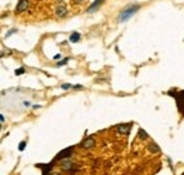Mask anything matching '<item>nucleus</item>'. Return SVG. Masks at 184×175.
Segmentation results:
<instances>
[{"label": "nucleus", "instance_id": "obj_1", "mask_svg": "<svg viewBox=\"0 0 184 175\" xmlns=\"http://www.w3.org/2000/svg\"><path fill=\"white\" fill-rule=\"evenodd\" d=\"M139 9H140V6H139V4H136V3L132 4V6H127L123 12H121L119 17H118V21H119V23H125V21L130 19V17H132V16H133V14L139 10Z\"/></svg>", "mask_w": 184, "mask_h": 175}, {"label": "nucleus", "instance_id": "obj_2", "mask_svg": "<svg viewBox=\"0 0 184 175\" xmlns=\"http://www.w3.org/2000/svg\"><path fill=\"white\" fill-rule=\"evenodd\" d=\"M172 96H174V94H172ZM174 97H176V101H177L178 110H180V112L184 115V91L177 93V96H174Z\"/></svg>", "mask_w": 184, "mask_h": 175}, {"label": "nucleus", "instance_id": "obj_3", "mask_svg": "<svg viewBox=\"0 0 184 175\" xmlns=\"http://www.w3.org/2000/svg\"><path fill=\"white\" fill-rule=\"evenodd\" d=\"M81 145H82V148H85V149H91L95 147V140H94L92 137H88V138L84 140Z\"/></svg>", "mask_w": 184, "mask_h": 175}, {"label": "nucleus", "instance_id": "obj_4", "mask_svg": "<svg viewBox=\"0 0 184 175\" xmlns=\"http://www.w3.org/2000/svg\"><path fill=\"white\" fill-rule=\"evenodd\" d=\"M27 9H28V0H19V4L16 7V12L21 13V12H24Z\"/></svg>", "mask_w": 184, "mask_h": 175}, {"label": "nucleus", "instance_id": "obj_5", "mask_svg": "<svg viewBox=\"0 0 184 175\" xmlns=\"http://www.w3.org/2000/svg\"><path fill=\"white\" fill-rule=\"evenodd\" d=\"M72 155V148H68L65 149V151H61L57 157H55V160H60V158H64V160H70V157Z\"/></svg>", "mask_w": 184, "mask_h": 175}, {"label": "nucleus", "instance_id": "obj_6", "mask_svg": "<svg viewBox=\"0 0 184 175\" xmlns=\"http://www.w3.org/2000/svg\"><path fill=\"white\" fill-rule=\"evenodd\" d=\"M130 127H132V124H119V125L116 127V130L119 131L121 134H129Z\"/></svg>", "mask_w": 184, "mask_h": 175}, {"label": "nucleus", "instance_id": "obj_7", "mask_svg": "<svg viewBox=\"0 0 184 175\" xmlns=\"http://www.w3.org/2000/svg\"><path fill=\"white\" fill-rule=\"evenodd\" d=\"M103 1H105V0H95V1H94V3H92V6L89 7L88 9V13H94V12H95L96 9H98V7L101 6L102 3H103Z\"/></svg>", "mask_w": 184, "mask_h": 175}, {"label": "nucleus", "instance_id": "obj_8", "mask_svg": "<svg viewBox=\"0 0 184 175\" xmlns=\"http://www.w3.org/2000/svg\"><path fill=\"white\" fill-rule=\"evenodd\" d=\"M55 14H57L58 17H64V16L67 14V9H65V6L60 4V6L57 7V10H55Z\"/></svg>", "mask_w": 184, "mask_h": 175}, {"label": "nucleus", "instance_id": "obj_9", "mask_svg": "<svg viewBox=\"0 0 184 175\" xmlns=\"http://www.w3.org/2000/svg\"><path fill=\"white\" fill-rule=\"evenodd\" d=\"M63 168H64V171H74L75 167H74V164L70 160H65V162L63 164Z\"/></svg>", "mask_w": 184, "mask_h": 175}, {"label": "nucleus", "instance_id": "obj_10", "mask_svg": "<svg viewBox=\"0 0 184 175\" xmlns=\"http://www.w3.org/2000/svg\"><path fill=\"white\" fill-rule=\"evenodd\" d=\"M79 39H81V34H79V33H76V32H74L70 36V41H71V43H76V41H79Z\"/></svg>", "mask_w": 184, "mask_h": 175}, {"label": "nucleus", "instance_id": "obj_11", "mask_svg": "<svg viewBox=\"0 0 184 175\" xmlns=\"http://www.w3.org/2000/svg\"><path fill=\"white\" fill-rule=\"evenodd\" d=\"M149 149H150V151H152V152H156V154H157V152H159L160 149H159V147H157V144H150V145H149Z\"/></svg>", "mask_w": 184, "mask_h": 175}, {"label": "nucleus", "instance_id": "obj_12", "mask_svg": "<svg viewBox=\"0 0 184 175\" xmlns=\"http://www.w3.org/2000/svg\"><path fill=\"white\" fill-rule=\"evenodd\" d=\"M25 141H21V143L19 144V151H24V148H25Z\"/></svg>", "mask_w": 184, "mask_h": 175}, {"label": "nucleus", "instance_id": "obj_13", "mask_svg": "<svg viewBox=\"0 0 184 175\" xmlns=\"http://www.w3.org/2000/svg\"><path fill=\"white\" fill-rule=\"evenodd\" d=\"M24 73H25L24 68H17V70L14 71V74H16V76H20V74H24Z\"/></svg>", "mask_w": 184, "mask_h": 175}, {"label": "nucleus", "instance_id": "obj_14", "mask_svg": "<svg viewBox=\"0 0 184 175\" xmlns=\"http://www.w3.org/2000/svg\"><path fill=\"white\" fill-rule=\"evenodd\" d=\"M139 135H140V138H143V140H146L147 138V134L143 130H139Z\"/></svg>", "mask_w": 184, "mask_h": 175}, {"label": "nucleus", "instance_id": "obj_15", "mask_svg": "<svg viewBox=\"0 0 184 175\" xmlns=\"http://www.w3.org/2000/svg\"><path fill=\"white\" fill-rule=\"evenodd\" d=\"M67 63H68V58H64V60H61V61H58L57 65L60 67V65H64V64H67Z\"/></svg>", "mask_w": 184, "mask_h": 175}, {"label": "nucleus", "instance_id": "obj_16", "mask_svg": "<svg viewBox=\"0 0 184 175\" xmlns=\"http://www.w3.org/2000/svg\"><path fill=\"white\" fill-rule=\"evenodd\" d=\"M61 88H63V90H68V88H72V85L71 84H63L61 85Z\"/></svg>", "mask_w": 184, "mask_h": 175}, {"label": "nucleus", "instance_id": "obj_17", "mask_svg": "<svg viewBox=\"0 0 184 175\" xmlns=\"http://www.w3.org/2000/svg\"><path fill=\"white\" fill-rule=\"evenodd\" d=\"M16 32H17L16 29H12V30H9V32H7V37H9V36H12L13 33H16Z\"/></svg>", "mask_w": 184, "mask_h": 175}, {"label": "nucleus", "instance_id": "obj_18", "mask_svg": "<svg viewBox=\"0 0 184 175\" xmlns=\"http://www.w3.org/2000/svg\"><path fill=\"white\" fill-rule=\"evenodd\" d=\"M52 58H54V60H60V58H61V54H55Z\"/></svg>", "mask_w": 184, "mask_h": 175}, {"label": "nucleus", "instance_id": "obj_19", "mask_svg": "<svg viewBox=\"0 0 184 175\" xmlns=\"http://www.w3.org/2000/svg\"><path fill=\"white\" fill-rule=\"evenodd\" d=\"M51 175H58V174H51Z\"/></svg>", "mask_w": 184, "mask_h": 175}, {"label": "nucleus", "instance_id": "obj_20", "mask_svg": "<svg viewBox=\"0 0 184 175\" xmlns=\"http://www.w3.org/2000/svg\"><path fill=\"white\" fill-rule=\"evenodd\" d=\"M183 175H184V174H183Z\"/></svg>", "mask_w": 184, "mask_h": 175}]
</instances>
